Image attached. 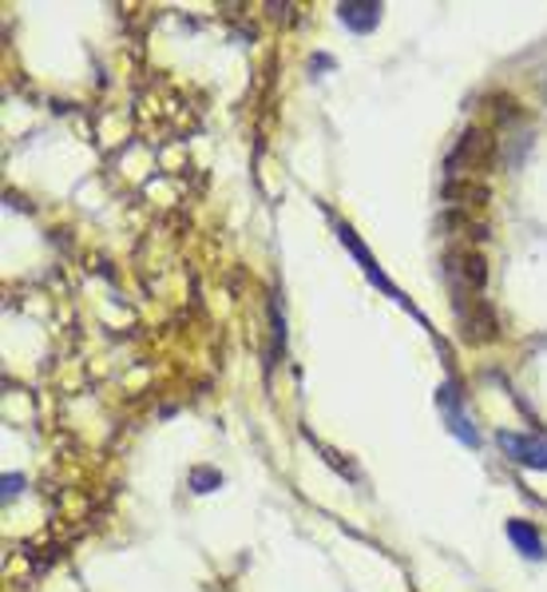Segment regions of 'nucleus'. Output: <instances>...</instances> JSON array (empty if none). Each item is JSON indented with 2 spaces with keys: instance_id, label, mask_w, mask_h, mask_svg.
<instances>
[{
  "instance_id": "1",
  "label": "nucleus",
  "mask_w": 547,
  "mask_h": 592,
  "mask_svg": "<svg viewBox=\"0 0 547 592\" xmlns=\"http://www.w3.org/2000/svg\"><path fill=\"white\" fill-rule=\"evenodd\" d=\"M329 224H334V227H337V239H341V243H346V251H349V255H354V259H357V267H361V271H365V274H369V282H374L377 291H381V294H385V299H393V302H401L404 311H409V314H417V319H421V326H429V319H424V314H421V311H417L413 302H409V299H404V294H401V291H397L393 282L385 279V271H381V267H377V259H374V255H369V247H365V243H361V239H357V235H354V227H346V224H341V219H334V215H329Z\"/></svg>"
},
{
  "instance_id": "2",
  "label": "nucleus",
  "mask_w": 547,
  "mask_h": 592,
  "mask_svg": "<svg viewBox=\"0 0 547 592\" xmlns=\"http://www.w3.org/2000/svg\"><path fill=\"white\" fill-rule=\"evenodd\" d=\"M492 159H496V136H492L488 127H469V132L456 139V147L449 152L444 167H449V175H469V172L492 167Z\"/></svg>"
},
{
  "instance_id": "3",
  "label": "nucleus",
  "mask_w": 547,
  "mask_h": 592,
  "mask_svg": "<svg viewBox=\"0 0 547 592\" xmlns=\"http://www.w3.org/2000/svg\"><path fill=\"white\" fill-rule=\"evenodd\" d=\"M452 311L461 314V322H464V339H472V342H492L496 339V314H492V307L481 299V294H456L452 299Z\"/></svg>"
},
{
  "instance_id": "4",
  "label": "nucleus",
  "mask_w": 547,
  "mask_h": 592,
  "mask_svg": "<svg viewBox=\"0 0 547 592\" xmlns=\"http://www.w3.org/2000/svg\"><path fill=\"white\" fill-rule=\"evenodd\" d=\"M499 449L508 454V461L528 469H547V437L539 434H512V429H499L496 434Z\"/></svg>"
},
{
  "instance_id": "5",
  "label": "nucleus",
  "mask_w": 547,
  "mask_h": 592,
  "mask_svg": "<svg viewBox=\"0 0 547 592\" xmlns=\"http://www.w3.org/2000/svg\"><path fill=\"white\" fill-rule=\"evenodd\" d=\"M449 271L464 294H481L484 282H488V262H484L476 251H456L449 259Z\"/></svg>"
},
{
  "instance_id": "6",
  "label": "nucleus",
  "mask_w": 547,
  "mask_h": 592,
  "mask_svg": "<svg viewBox=\"0 0 547 592\" xmlns=\"http://www.w3.org/2000/svg\"><path fill=\"white\" fill-rule=\"evenodd\" d=\"M337 17H341L349 32H374L385 17V4H377V0H365V4L346 0V4H337Z\"/></svg>"
},
{
  "instance_id": "7",
  "label": "nucleus",
  "mask_w": 547,
  "mask_h": 592,
  "mask_svg": "<svg viewBox=\"0 0 547 592\" xmlns=\"http://www.w3.org/2000/svg\"><path fill=\"white\" fill-rule=\"evenodd\" d=\"M508 541L516 544L519 553L528 557V561H544L547 549H544V537L532 521H508Z\"/></svg>"
},
{
  "instance_id": "8",
  "label": "nucleus",
  "mask_w": 547,
  "mask_h": 592,
  "mask_svg": "<svg viewBox=\"0 0 547 592\" xmlns=\"http://www.w3.org/2000/svg\"><path fill=\"white\" fill-rule=\"evenodd\" d=\"M441 409H444V418H449V429L456 437H461L464 446H481V437H476V429L469 426V418H464V409H461V398H456V406H452V394L444 390L441 394Z\"/></svg>"
},
{
  "instance_id": "9",
  "label": "nucleus",
  "mask_w": 547,
  "mask_h": 592,
  "mask_svg": "<svg viewBox=\"0 0 547 592\" xmlns=\"http://www.w3.org/2000/svg\"><path fill=\"white\" fill-rule=\"evenodd\" d=\"M444 195H449L452 204H488V187L484 184H449L444 187Z\"/></svg>"
},
{
  "instance_id": "10",
  "label": "nucleus",
  "mask_w": 547,
  "mask_h": 592,
  "mask_svg": "<svg viewBox=\"0 0 547 592\" xmlns=\"http://www.w3.org/2000/svg\"><path fill=\"white\" fill-rule=\"evenodd\" d=\"M219 469H194V477H191V489L194 494H211V489H219Z\"/></svg>"
},
{
  "instance_id": "11",
  "label": "nucleus",
  "mask_w": 547,
  "mask_h": 592,
  "mask_svg": "<svg viewBox=\"0 0 547 592\" xmlns=\"http://www.w3.org/2000/svg\"><path fill=\"white\" fill-rule=\"evenodd\" d=\"M20 494V477H4V501Z\"/></svg>"
}]
</instances>
